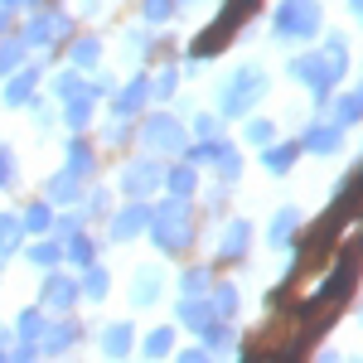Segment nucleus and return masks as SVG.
<instances>
[{"mask_svg":"<svg viewBox=\"0 0 363 363\" xmlns=\"http://www.w3.org/2000/svg\"><path fill=\"white\" fill-rule=\"evenodd\" d=\"M25 5H44V0H25Z\"/></svg>","mask_w":363,"mask_h":363,"instance_id":"39","label":"nucleus"},{"mask_svg":"<svg viewBox=\"0 0 363 363\" xmlns=\"http://www.w3.org/2000/svg\"><path fill=\"white\" fill-rule=\"evenodd\" d=\"M73 301H78V286L68 277H49L44 281V306L49 310H73Z\"/></svg>","mask_w":363,"mask_h":363,"instance_id":"7","label":"nucleus"},{"mask_svg":"<svg viewBox=\"0 0 363 363\" xmlns=\"http://www.w3.org/2000/svg\"><path fill=\"white\" fill-rule=\"evenodd\" d=\"M102 349H107L112 359L131 354V325H107V330H102Z\"/></svg>","mask_w":363,"mask_h":363,"instance_id":"14","label":"nucleus"},{"mask_svg":"<svg viewBox=\"0 0 363 363\" xmlns=\"http://www.w3.org/2000/svg\"><path fill=\"white\" fill-rule=\"evenodd\" d=\"M145 223H150V213H145L140 203H131L126 213H116V218H112V238H116V242H126V238H136Z\"/></svg>","mask_w":363,"mask_h":363,"instance_id":"8","label":"nucleus"},{"mask_svg":"<svg viewBox=\"0 0 363 363\" xmlns=\"http://www.w3.org/2000/svg\"><path fill=\"white\" fill-rule=\"evenodd\" d=\"M68 174H92V145L87 140L68 145Z\"/></svg>","mask_w":363,"mask_h":363,"instance_id":"18","label":"nucleus"},{"mask_svg":"<svg viewBox=\"0 0 363 363\" xmlns=\"http://www.w3.org/2000/svg\"><path fill=\"white\" fill-rule=\"evenodd\" d=\"M155 296H160V272H155V267H140L136 281H131V301H136V306H150Z\"/></svg>","mask_w":363,"mask_h":363,"instance_id":"10","label":"nucleus"},{"mask_svg":"<svg viewBox=\"0 0 363 363\" xmlns=\"http://www.w3.org/2000/svg\"><path fill=\"white\" fill-rule=\"evenodd\" d=\"M354 10H359V15H363V0H354Z\"/></svg>","mask_w":363,"mask_h":363,"instance_id":"38","label":"nucleus"},{"mask_svg":"<svg viewBox=\"0 0 363 363\" xmlns=\"http://www.w3.org/2000/svg\"><path fill=\"white\" fill-rule=\"evenodd\" d=\"M5 29H10V10L0 5V34H5Z\"/></svg>","mask_w":363,"mask_h":363,"instance_id":"36","label":"nucleus"},{"mask_svg":"<svg viewBox=\"0 0 363 363\" xmlns=\"http://www.w3.org/2000/svg\"><path fill=\"white\" fill-rule=\"evenodd\" d=\"M179 363H208L203 354H179Z\"/></svg>","mask_w":363,"mask_h":363,"instance_id":"35","label":"nucleus"},{"mask_svg":"<svg viewBox=\"0 0 363 363\" xmlns=\"http://www.w3.org/2000/svg\"><path fill=\"white\" fill-rule=\"evenodd\" d=\"M291 155H296V150H291V145H281V150H272V155H267V165H272V169H286V165H291Z\"/></svg>","mask_w":363,"mask_h":363,"instance_id":"32","label":"nucleus"},{"mask_svg":"<svg viewBox=\"0 0 363 363\" xmlns=\"http://www.w3.org/2000/svg\"><path fill=\"white\" fill-rule=\"evenodd\" d=\"M83 291L92 296V301H102V296H107V272H102V267H87V281H83Z\"/></svg>","mask_w":363,"mask_h":363,"instance_id":"26","label":"nucleus"},{"mask_svg":"<svg viewBox=\"0 0 363 363\" xmlns=\"http://www.w3.org/2000/svg\"><path fill=\"white\" fill-rule=\"evenodd\" d=\"M20 228H25V233H49V228H54V208H49V203H29L25 213H20Z\"/></svg>","mask_w":363,"mask_h":363,"instance_id":"12","label":"nucleus"},{"mask_svg":"<svg viewBox=\"0 0 363 363\" xmlns=\"http://www.w3.org/2000/svg\"><path fill=\"white\" fill-rule=\"evenodd\" d=\"M25 63V34H15V39H0V78L5 73H15Z\"/></svg>","mask_w":363,"mask_h":363,"instance_id":"13","label":"nucleus"},{"mask_svg":"<svg viewBox=\"0 0 363 363\" xmlns=\"http://www.w3.org/2000/svg\"><path fill=\"white\" fill-rule=\"evenodd\" d=\"M25 257L34 262V267H58V262H63V247H54V242H34Z\"/></svg>","mask_w":363,"mask_h":363,"instance_id":"21","label":"nucleus"},{"mask_svg":"<svg viewBox=\"0 0 363 363\" xmlns=\"http://www.w3.org/2000/svg\"><path fill=\"white\" fill-rule=\"evenodd\" d=\"M54 92L63 97V102H73V97H83V83H78V73H63V78H54Z\"/></svg>","mask_w":363,"mask_h":363,"instance_id":"27","label":"nucleus"},{"mask_svg":"<svg viewBox=\"0 0 363 363\" xmlns=\"http://www.w3.org/2000/svg\"><path fill=\"white\" fill-rule=\"evenodd\" d=\"M20 238H25V233H20V218H15V213H0V272H5L10 252L20 247Z\"/></svg>","mask_w":363,"mask_h":363,"instance_id":"11","label":"nucleus"},{"mask_svg":"<svg viewBox=\"0 0 363 363\" xmlns=\"http://www.w3.org/2000/svg\"><path fill=\"white\" fill-rule=\"evenodd\" d=\"M0 5H5V10H20V5H25V0H0Z\"/></svg>","mask_w":363,"mask_h":363,"instance_id":"37","label":"nucleus"},{"mask_svg":"<svg viewBox=\"0 0 363 363\" xmlns=\"http://www.w3.org/2000/svg\"><path fill=\"white\" fill-rule=\"evenodd\" d=\"M150 223H155V242H160L165 252L189 247V218H184V208H179V203H165Z\"/></svg>","mask_w":363,"mask_h":363,"instance_id":"1","label":"nucleus"},{"mask_svg":"<svg viewBox=\"0 0 363 363\" xmlns=\"http://www.w3.org/2000/svg\"><path fill=\"white\" fill-rule=\"evenodd\" d=\"M169 189H174V194H189V189H194V174H189V169H174V174H169Z\"/></svg>","mask_w":363,"mask_h":363,"instance_id":"30","label":"nucleus"},{"mask_svg":"<svg viewBox=\"0 0 363 363\" xmlns=\"http://www.w3.org/2000/svg\"><path fill=\"white\" fill-rule=\"evenodd\" d=\"M242 242H247V228L233 223V228H228V242H223V257H238V252H242Z\"/></svg>","mask_w":363,"mask_h":363,"instance_id":"28","label":"nucleus"},{"mask_svg":"<svg viewBox=\"0 0 363 363\" xmlns=\"http://www.w3.org/2000/svg\"><path fill=\"white\" fill-rule=\"evenodd\" d=\"M34 354H39V344H20L15 349V363H34Z\"/></svg>","mask_w":363,"mask_h":363,"instance_id":"34","label":"nucleus"},{"mask_svg":"<svg viewBox=\"0 0 363 363\" xmlns=\"http://www.w3.org/2000/svg\"><path fill=\"white\" fill-rule=\"evenodd\" d=\"M63 257H68L73 267H87V262H92V238H78V233H73L68 247H63Z\"/></svg>","mask_w":363,"mask_h":363,"instance_id":"20","label":"nucleus"},{"mask_svg":"<svg viewBox=\"0 0 363 363\" xmlns=\"http://www.w3.org/2000/svg\"><path fill=\"white\" fill-rule=\"evenodd\" d=\"M97 54H102V44H97V39H78V44H73V63H78V68L97 63Z\"/></svg>","mask_w":363,"mask_h":363,"instance_id":"25","label":"nucleus"},{"mask_svg":"<svg viewBox=\"0 0 363 363\" xmlns=\"http://www.w3.org/2000/svg\"><path fill=\"white\" fill-rule=\"evenodd\" d=\"M10 179H15V155H10V150L0 145V189H5Z\"/></svg>","mask_w":363,"mask_h":363,"instance_id":"31","label":"nucleus"},{"mask_svg":"<svg viewBox=\"0 0 363 363\" xmlns=\"http://www.w3.org/2000/svg\"><path fill=\"white\" fill-rule=\"evenodd\" d=\"M15 330H20V339H25V344H39V335H44V315H39V310H25Z\"/></svg>","mask_w":363,"mask_h":363,"instance_id":"19","label":"nucleus"},{"mask_svg":"<svg viewBox=\"0 0 363 363\" xmlns=\"http://www.w3.org/2000/svg\"><path fill=\"white\" fill-rule=\"evenodd\" d=\"M320 25V10H315V0H286L277 15V29L291 39V34H315Z\"/></svg>","mask_w":363,"mask_h":363,"instance_id":"2","label":"nucleus"},{"mask_svg":"<svg viewBox=\"0 0 363 363\" xmlns=\"http://www.w3.org/2000/svg\"><path fill=\"white\" fill-rule=\"evenodd\" d=\"M63 34H68V15H39V20L25 25V44L44 49V44H54V39H63Z\"/></svg>","mask_w":363,"mask_h":363,"instance_id":"5","label":"nucleus"},{"mask_svg":"<svg viewBox=\"0 0 363 363\" xmlns=\"http://www.w3.org/2000/svg\"><path fill=\"white\" fill-rule=\"evenodd\" d=\"M87 121H92V102H87V97H73V102H68V126L83 131Z\"/></svg>","mask_w":363,"mask_h":363,"instance_id":"22","label":"nucleus"},{"mask_svg":"<svg viewBox=\"0 0 363 363\" xmlns=\"http://www.w3.org/2000/svg\"><path fill=\"white\" fill-rule=\"evenodd\" d=\"M73 339H78V335H73V325H54V330L39 335V349H44V354H63Z\"/></svg>","mask_w":363,"mask_h":363,"instance_id":"15","label":"nucleus"},{"mask_svg":"<svg viewBox=\"0 0 363 363\" xmlns=\"http://www.w3.org/2000/svg\"><path fill=\"white\" fill-rule=\"evenodd\" d=\"M34 83H39V68H20V73H10V83H5V102H10V107H25L29 97H34Z\"/></svg>","mask_w":363,"mask_h":363,"instance_id":"6","label":"nucleus"},{"mask_svg":"<svg viewBox=\"0 0 363 363\" xmlns=\"http://www.w3.org/2000/svg\"><path fill=\"white\" fill-rule=\"evenodd\" d=\"M169 344H174V335H169V330H155V335L145 339V359H165Z\"/></svg>","mask_w":363,"mask_h":363,"instance_id":"24","label":"nucleus"},{"mask_svg":"<svg viewBox=\"0 0 363 363\" xmlns=\"http://www.w3.org/2000/svg\"><path fill=\"white\" fill-rule=\"evenodd\" d=\"M179 320L194 325V330H203V325H208V306H203V301H184V306H179Z\"/></svg>","mask_w":363,"mask_h":363,"instance_id":"23","label":"nucleus"},{"mask_svg":"<svg viewBox=\"0 0 363 363\" xmlns=\"http://www.w3.org/2000/svg\"><path fill=\"white\" fill-rule=\"evenodd\" d=\"M49 199H54V203H73V199H78V174H68V169L54 174V179H49Z\"/></svg>","mask_w":363,"mask_h":363,"instance_id":"16","label":"nucleus"},{"mask_svg":"<svg viewBox=\"0 0 363 363\" xmlns=\"http://www.w3.org/2000/svg\"><path fill=\"white\" fill-rule=\"evenodd\" d=\"M155 179H160V169L155 165H126V179H121V189H126V194H150V189H155Z\"/></svg>","mask_w":363,"mask_h":363,"instance_id":"9","label":"nucleus"},{"mask_svg":"<svg viewBox=\"0 0 363 363\" xmlns=\"http://www.w3.org/2000/svg\"><path fill=\"white\" fill-rule=\"evenodd\" d=\"M291 228H296V213H281V218H277V233H272V238H277V242H286V238H291Z\"/></svg>","mask_w":363,"mask_h":363,"instance_id":"33","label":"nucleus"},{"mask_svg":"<svg viewBox=\"0 0 363 363\" xmlns=\"http://www.w3.org/2000/svg\"><path fill=\"white\" fill-rule=\"evenodd\" d=\"M140 140H145L150 150H179V145H184V131H179L174 116H150V121L140 126Z\"/></svg>","mask_w":363,"mask_h":363,"instance_id":"4","label":"nucleus"},{"mask_svg":"<svg viewBox=\"0 0 363 363\" xmlns=\"http://www.w3.org/2000/svg\"><path fill=\"white\" fill-rule=\"evenodd\" d=\"M0 363H5V354H0Z\"/></svg>","mask_w":363,"mask_h":363,"instance_id":"40","label":"nucleus"},{"mask_svg":"<svg viewBox=\"0 0 363 363\" xmlns=\"http://www.w3.org/2000/svg\"><path fill=\"white\" fill-rule=\"evenodd\" d=\"M140 10H145V20H165L174 10V0H140Z\"/></svg>","mask_w":363,"mask_h":363,"instance_id":"29","label":"nucleus"},{"mask_svg":"<svg viewBox=\"0 0 363 363\" xmlns=\"http://www.w3.org/2000/svg\"><path fill=\"white\" fill-rule=\"evenodd\" d=\"M262 92H267V78L252 73V68H242V73L233 78V87L223 92V112H233V116L247 112V102H252V97H262Z\"/></svg>","mask_w":363,"mask_h":363,"instance_id":"3","label":"nucleus"},{"mask_svg":"<svg viewBox=\"0 0 363 363\" xmlns=\"http://www.w3.org/2000/svg\"><path fill=\"white\" fill-rule=\"evenodd\" d=\"M145 97H150V87H145V78H136V83L121 92V102H116V116H131L140 102H145Z\"/></svg>","mask_w":363,"mask_h":363,"instance_id":"17","label":"nucleus"}]
</instances>
